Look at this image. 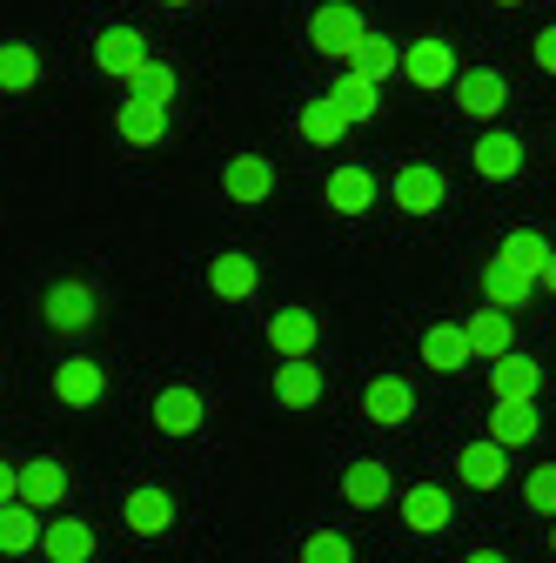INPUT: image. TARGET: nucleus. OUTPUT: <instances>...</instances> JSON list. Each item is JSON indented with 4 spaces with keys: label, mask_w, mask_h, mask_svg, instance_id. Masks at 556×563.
<instances>
[{
    "label": "nucleus",
    "mask_w": 556,
    "mask_h": 563,
    "mask_svg": "<svg viewBox=\"0 0 556 563\" xmlns=\"http://www.w3.org/2000/svg\"><path fill=\"white\" fill-rule=\"evenodd\" d=\"M469 363H476V349H469V329H463V322H436V329H423V369L456 376V369H469Z\"/></svg>",
    "instance_id": "f8f14e48"
},
{
    "label": "nucleus",
    "mask_w": 556,
    "mask_h": 563,
    "mask_svg": "<svg viewBox=\"0 0 556 563\" xmlns=\"http://www.w3.org/2000/svg\"><path fill=\"white\" fill-rule=\"evenodd\" d=\"M41 81V47L34 41H0V95H27Z\"/></svg>",
    "instance_id": "393cba45"
},
{
    "label": "nucleus",
    "mask_w": 556,
    "mask_h": 563,
    "mask_svg": "<svg viewBox=\"0 0 556 563\" xmlns=\"http://www.w3.org/2000/svg\"><path fill=\"white\" fill-rule=\"evenodd\" d=\"M322 195H329L335 216H363V208H376V175L349 162V168H335V175H329V188H322Z\"/></svg>",
    "instance_id": "5701e85b"
},
{
    "label": "nucleus",
    "mask_w": 556,
    "mask_h": 563,
    "mask_svg": "<svg viewBox=\"0 0 556 563\" xmlns=\"http://www.w3.org/2000/svg\"><path fill=\"white\" fill-rule=\"evenodd\" d=\"M114 134L127 141V148H155V141L168 134V108H155V101H134V95H127V101L114 108Z\"/></svg>",
    "instance_id": "6ab92c4d"
},
{
    "label": "nucleus",
    "mask_w": 556,
    "mask_h": 563,
    "mask_svg": "<svg viewBox=\"0 0 556 563\" xmlns=\"http://www.w3.org/2000/svg\"><path fill=\"white\" fill-rule=\"evenodd\" d=\"M108 396V376H101V363H88V356H67L60 369H54V402H67V409H94Z\"/></svg>",
    "instance_id": "ddd939ff"
},
{
    "label": "nucleus",
    "mask_w": 556,
    "mask_h": 563,
    "mask_svg": "<svg viewBox=\"0 0 556 563\" xmlns=\"http://www.w3.org/2000/svg\"><path fill=\"white\" fill-rule=\"evenodd\" d=\"M363 41H369V21H363L356 0H322V8L309 14V47L329 54V60H342V67L356 60Z\"/></svg>",
    "instance_id": "f257e3e1"
},
{
    "label": "nucleus",
    "mask_w": 556,
    "mask_h": 563,
    "mask_svg": "<svg viewBox=\"0 0 556 563\" xmlns=\"http://www.w3.org/2000/svg\"><path fill=\"white\" fill-rule=\"evenodd\" d=\"M497 8H523V0H497Z\"/></svg>",
    "instance_id": "37998d69"
},
{
    "label": "nucleus",
    "mask_w": 556,
    "mask_h": 563,
    "mask_svg": "<svg viewBox=\"0 0 556 563\" xmlns=\"http://www.w3.org/2000/svg\"><path fill=\"white\" fill-rule=\"evenodd\" d=\"M536 402H497L490 409V443H503V450H523V443H536Z\"/></svg>",
    "instance_id": "a878e982"
},
{
    "label": "nucleus",
    "mask_w": 556,
    "mask_h": 563,
    "mask_svg": "<svg viewBox=\"0 0 556 563\" xmlns=\"http://www.w3.org/2000/svg\"><path fill=\"white\" fill-rule=\"evenodd\" d=\"M463 563H503V550H469Z\"/></svg>",
    "instance_id": "58836bf2"
},
{
    "label": "nucleus",
    "mask_w": 556,
    "mask_h": 563,
    "mask_svg": "<svg viewBox=\"0 0 556 563\" xmlns=\"http://www.w3.org/2000/svg\"><path fill=\"white\" fill-rule=\"evenodd\" d=\"M443 195H449V181H443L430 162H409V168H396V208H402V216H436V208H443Z\"/></svg>",
    "instance_id": "0eeeda50"
},
{
    "label": "nucleus",
    "mask_w": 556,
    "mask_h": 563,
    "mask_svg": "<svg viewBox=\"0 0 556 563\" xmlns=\"http://www.w3.org/2000/svg\"><path fill=\"white\" fill-rule=\"evenodd\" d=\"M315 335H322V329H315L309 309H275V316H268V349H275L282 363H309Z\"/></svg>",
    "instance_id": "4468645a"
},
{
    "label": "nucleus",
    "mask_w": 556,
    "mask_h": 563,
    "mask_svg": "<svg viewBox=\"0 0 556 563\" xmlns=\"http://www.w3.org/2000/svg\"><path fill=\"white\" fill-rule=\"evenodd\" d=\"M523 504H530L536 517H549V523H556V463H536V470L523 476Z\"/></svg>",
    "instance_id": "c9c22d12"
},
{
    "label": "nucleus",
    "mask_w": 556,
    "mask_h": 563,
    "mask_svg": "<svg viewBox=\"0 0 556 563\" xmlns=\"http://www.w3.org/2000/svg\"><path fill=\"white\" fill-rule=\"evenodd\" d=\"M549 255H556V249H549L536 229H516V235H503V249H497V262H503V268H516L523 282H543Z\"/></svg>",
    "instance_id": "b1692460"
},
{
    "label": "nucleus",
    "mask_w": 556,
    "mask_h": 563,
    "mask_svg": "<svg viewBox=\"0 0 556 563\" xmlns=\"http://www.w3.org/2000/svg\"><path fill=\"white\" fill-rule=\"evenodd\" d=\"M402 81L409 88H456V47L443 34H423L402 47Z\"/></svg>",
    "instance_id": "f03ea898"
},
{
    "label": "nucleus",
    "mask_w": 556,
    "mask_h": 563,
    "mask_svg": "<svg viewBox=\"0 0 556 563\" xmlns=\"http://www.w3.org/2000/svg\"><path fill=\"white\" fill-rule=\"evenodd\" d=\"M121 523L134 537H168L175 530V497L162 483H142V489H127V504H121Z\"/></svg>",
    "instance_id": "39448f33"
},
{
    "label": "nucleus",
    "mask_w": 556,
    "mask_h": 563,
    "mask_svg": "<svg viewBox=\"0 0 556 563\" xmlns=\"http://www.w3.org/2000/svg\"><path fill=\"white\" fill-rule=\"evenodd\" d=\"M8 504H21V470L0 463V510H8Z\"/></svg>",
    "instance_id": "e433bc0d"
},
{
    "label": "nucleus",
    "mask_w": 556,
    "mask_h": 563,
    "mask_svg": "<svg viewBox=\"0 0 556 563\" xmlns=\"http://www.w3.org/2000/svg\"><path fill=\"white\" fill-rule=\"evenodd\" d=\"M162 8H188V0H162Z\"/></svg>",
    "instance_id": "79ce46f5"
},
{
    "label": "nucleus",
    "mask_w": 556,
    "mask_h": 563,
    "mask_svg": "<svg viewBox=\"0 0 556 563\" xmlns=\"http://www.w3.org/2000/svg\"><path fill=\"white\" fill-rule=\"evenodd\" d=\"M363 416L376 422V430H402V422L415 416V389H409L402 376H376V383L363 389Z\"/></svg>",
    "instance_id": "9d476101"
},
{
    "label": "nucleus",
    "mask_w": 556,
    "mask_h": 563,
    "mask_svg": "<svg viewBox=\"0 0 556 563\" xmlns=\"http://www.w3.org/2000/svg\"><path fill=\"white\" fill-rule=\"evenodd\" d=\"M536 289H549V296H556V255H549V268H543V282H536Z\"/></svg>",
    "instance_id": "ea45409f"
},
{
    "label": "nucleus",
    "mask_w": 556,
    "mask_h": 563,
    "mask_svg": "<svg viewBox=\"0 0 556 563\" xmlns=\"http://www.w3.org/2000/svg\"><path fill=\"white\" fill-rule=\"evenodd\" d=\"M463 329H469V349H476V356H490V363L510 356V316H503V309H476Z\"/></svg>",
    "instance_id": "473e14b6"
},
{
    "label": "nucleus",
    "mask_w": 556,
    "mask_h": 563,
    "mask_svg": "<svg viewBox=\"0 0 556 563\" xmlns=\"http://www.w3.org/2000/svg\"><path fill=\"white\" fill-rule=\"evenodd\" d=\"M469 162H476L482 181H516L523 175V141L516 134H482L476 148H469Z\"/></svg>",
    "instance_id": "aec40b11"
},
{
    "label": "nucleus",
    "mask_w": 556,
    "mask_h": 563,
    "mask_svg": "<svg viewBox=\"0 0 556 563\" xmlns=\"http://www.w3.org/2000/svg\"><path fill=\"white\" fill-rule=\"evenodd\" d=\"M482 296H490V309H503V316H516L530 296H536V282H523L516 268H503V262H490L482 268Z\"/></svg>",
    "instance_id": "c756f323"
},
{
    "label": "nucleus",
    "mask_w": 556,
    "mask_h": 563,
    "mask_svg": "<svg viewBox=\"0 0 556 563\" xmlns=\"http://www.w3.org/2000/svg\"><path fill=\"white\" fill-rule=\"evenodd\" d=\"M208 289H215L222 302H255V289H262V268H255L242 249H229V255H215V262H208Z\"/></svg>",
    "instance_id": "dca6fc26"
},
{
    "label": "nucleus",
    "mask_w": 556,
    "mask_h": 563,
    "mask_svg": "<svg viewBox=\"0 0 556 563\" xmlns=\"http://www.w3.org/2000/svg\"><path fill=\"white\" fill-rule=\"evenodd\" d=\"M342 497H349L356 510H382V504L396 497V483H389V470H382L376 456H363V463L342 470Z\"/></svg>",
    "instance_id": "4be33fe9"
},
{
    "label": "nucleus",
    "mask_w": 556,
    "mask_h": 563,
    "mask_svg": "<svg viewBox=\"0 0 556 563\" xmlns=\"http://www.w3.org/2000/svg\"><path fill=\"white\" fill-rule=\"evenodd\" d=\"M127 95H134V101H155V108H168V101L181 95V75H175L168 60H148V67H142V81H134Z\"/></svg>",
    "instance_id": "72a5a7b5"
},
{
    "label": "nucleus",
    "mask_w": 556,
    "mask_h": 563,
    "mask_svg": "<svg viewBox=\"0 0 556 563\" xmlns=\"http://www.w3.org/2000/svg\"><path fill=\"white\" fill-rule=\"evenodd\" d=\"M449 517H456V504H449V489H443V483H415V489H402V523H409L415 537L449 530Z\"/></svg>",
    "instance_id": "9b49d317"
},
{
    "label": "nucleus",
    "mask_w": 556,
    "mask_h": 563,
    "mask_svg": "<svg viewBox=\"0 0 556 563\" xmlns=\"http://www.w3.org/2000/svg\"><path fill=\"white\" fill-rule=\"evenodd\" d=\"M222 195H229L235 208H262V201L275 195V168H268V155H235V162L222 168Z\"/></svg>",
    "instance_id": "1a4fd4ad"
},
{
    "label": "nucleus",
    "mask_w": 556,
    "mask_h": 563,
    "mask_svg": "<svg viewBox=\"0 0 556 563\" xmlns=\"http://www.w3.org/2000/svg\"><path fill=\"white\" fill-rule=\"evenodd\" d=\"M376 95H382V88H376V81H363L356 67H342V75H335V88H329V101L342 108V121H349V128H356V121H369V114L382 108Z\"/></svg>",
    "instance_id": "bb28decb"
},
{
    "label": "nucleus",
    "mask_w": 556,
    "mask_h": 563,
    "mask_svg": "<svg viewBox=\"0 0 556 563\" xmlns=\"http://www.w3.org/2000/svg\"><path fill=\"white\" fill-rule=\"evenodd\" d=\"M536 389H543V369L530 356H516V349L490 363V396L497 402H536Z\"/></svg>",
    "instance_id": "a211bd4d"
},
{
    "label": "nucleus",
    "mask_w": 556,
    "mask_h": 563,
    "mask_svg": "<svg viewBox=\"0 0 556 563\" xmlns=\"http://www.w3.org/2000/svg\"><path fill=\"white\" fill-rule=\"evenodd\" d=\"M302 563H356V543L342 530H309L302 537Z\"/></svg>",
    "instance_id": "f704fd0d"
},
{
    "label": "nucleus",
    "mask_w": 556,
    "mask_h": 563,
    "mask_svg": "<svg viewBox=\"0 0 556 563\" xmlns=\"http://www.w3.org/2000/svg\"><path fill=\"white\" fill-rule=\"evenodd\" d=\"M275 402H282V409H315L322 402V376L309 363H282V369H275Z\"/></svg>",
    "instance_id": "7c9ffc66"
},
{
    "label": "nucleus",
    "mask_w": 556,
    "mask_h": 563,
    "mask_svg": "<svg viewBox=\"0 0 556 563\" xmlns=\"http://www.w3.org/2000/svg\"><path fill=\"white\" fill-rule=\"evenodd\" d=\"M296 128H302V141H309V148H335V141L349 134V121H342V108H335L329 95H322V101H302Z\"/></svg>",
    "instance_id": "c85d7f7f"
},
{
    "label": "nucleus",
    "mask_w": 556,
    "mask_h": 563,
    "mask_svg": "<svg viewBox=\"0 0 556 563\" xmlns=\"http://www.w3.org/2000/svg\"><path fill=\"white\" fill-rule=\"evenodd\" d=\"M41 517L27 510V504H8V510H0V556H34L41 550Z\"/></svg>",
    "instance_id": "cd10ccee"
},
{
    "label": "nucleus",
    "mask_w": 556,
    "mask_h": 563,
    "mask_svg": "<svg viewBox=\"0 0 556 563\" xmlns=\"http://www.w3.org/2000/svg\"><path fill=\"white\" fill-rule=\"evenodd\" d=\"M148 416H155V430H162V437H194L201 422H208V402H201L188 383H168V389L155 396V409H148Z\"/></svg>",
    "instance_id": "6e6552de"
},
{
    "label": "nucleus",
    "mask_w": 556,
    "mask_h": 563,
    "mask_svg": "<svg viewBox=\"0 0 556 563\" xmlns=\"http://www.w3.org/2000/svg\"><path fill=\"white\" fill-rule=\"evenodd\" d=\"M155 54H148V41L142 34H134V27H108L101 41H94V67H101V75H114V81H142V67H148Z\"/></svg>",
    "instance_id": "20e7f679"
},
{
    "label": "nucleus",
    "mask_w": 556,
    "mask_h": 563,
    "mask_svg": "<svg viewBox=\"0 0 556 563\" xmlns=\"http://www.w3.org/2000/svg\"><path fill=\"white\" fill-rule=\"evenodd\" d=\"M41 556L47 563H94V530L81 517H60L41 530Z\"/></svg>",
    "instance_id": "412c9836"
},
{
    "label": "nucleus",
    "mask_w": 556,
    "mask_h": 563,
    "mask_svg": "<svg viewBox=\"0 0 556 563\" xmlns=\"http://www.w3.org/2000/svg\"><path fill=\"white\" fill-rule=\"evenodd\" d=\"M549 556H556V523H549Z\"/></svg>",
    "instance_id": "a19ab883"
},
{
    "label": "nucleus",
    "mask_w": 556,
    "mask_h": 563,
    "mask_svg": "<svg viewBox=\"0 0 556 563\" xmlns=\"http://www.w3.org/2000/svg\"><path fill=\"white\" fill-rule=\"evenodd\" d=\"M67 497V463L60 456H34V463H21V504L41 517V510H54Z\"/></svg>",
    "instance_id": "2eb2a0df"
},
{
    "label": "nucleus",
    "mask_w": 556,
    "mask_h": 563,
    "mask_svg": "<svg viewBox=\"0 0 556 563\" xmlns=\"http://www.w3.org/2000/svg\"><path fill=\"white\" fill-rule=\"evenodd\" d=\"M456 108H463L469 121H497V114L510 108L503 75H497V67H469V75H456Z\"/></svg>",
    "instance_id": "423d86ee"
},
{
    "label": "nucleus",
    "mask_w": 556,
    "mask_h": 563,
    "mask_svg": "<svg viewBox=\"0 0 556 563\" xmlns=\"http://www.w3.org/2000/svg\"><path fill=\"white\" fill-rule=\"evenodd\" d=\"M94 316H101V302H94L88 282H54V289L41 296V322H47V329H60V335L94 329Z\"/></svg>",
    "instance_id": "7ed1b4c3"
},
{
    "label": "nucleus",
    "mask_w": 556,
    "mask_h": 563,
    "mask_svg": "<svg viewBox=\"0 0 556 563\" xmlns=\"http://www.w3.org/2000/svg\"><path fill=\"white\" fill-rule=\"evenodd\" d=\"M349 67H356L363 81H376V88H382L389 75H402V47H396L389 34H369V41L356 47V60H349Z\"/></svg>",
    "instance_id": "2f4dec72"
},
{
    "label": "nucleus",
    "mask_w": 556,
    "mask_h": 563,
    "mask_svg": "<svg viewBox=\"0 0 556 563\" xmlns=\"http://www.w3.org/2000/svg\"><path fill=\"white\" fill-rule=\"evenodd\" d=\"M456 476L469 483V489H503V476H510V450L503 443H463V456H456Z\"/></svg>",
    "instance_id": "f3484780"
},
{
    "label": "nucleus",
    "mask_w": 556,
    "mask_h": 563,
    "mask_svg": "<svg viewBox=\"0 0 556 563\" xmlns=\"http://www.w3.org/2000/svg\"><path fill=\"white\" fill-rule=\"evenodd\" d=\"M536 67H543V75H556V27L536 34Z\"/></svg>",
    "instance_id": "4c0bfd02"
}]
</instances>
